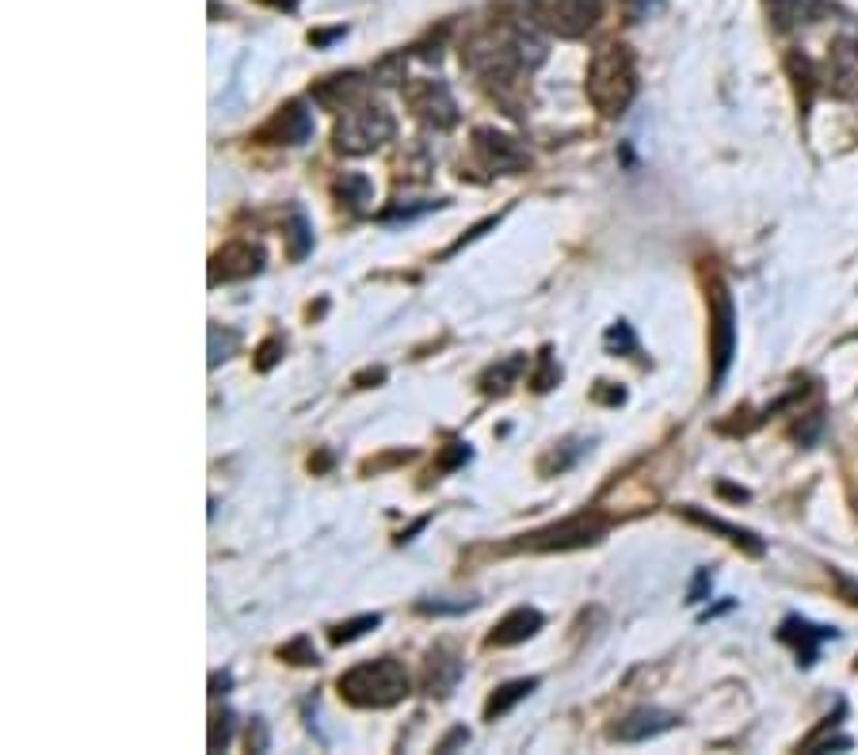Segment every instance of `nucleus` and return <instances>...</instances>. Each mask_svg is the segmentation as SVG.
Returning a JSON list of instances; mask_svg holds the SVG:
<instances>
[{"mask_svg":"<svg viewBox=\"0 0 858 755\" xmlns=\"http://www.w3.org/2000/svg\"><path fill=\"white\" fill-rule=\"evenodd\" d=\"M397 122L382 104H355L343 111V119L336 122V153L343 156H366L382 149L385 141H393Z\"/></svg>","mask_w":858,"mask_h":755,"instance_id":"3","label":"nucleus"},{"mask_svg":"<svg viewBox=\"0 0 858 755\" xmlns=\"http://www.w3.org/2000/svg\"><path fill=\"white\" fill-rule=\"evenodd\" d=\"M370 77H374L378 84H405V54H390V58H382Z\"/></svg>","mask_w":858,"mask_h":755,"instance_id":"29","label":"nucleus"},{"mask_svg":"<svg viewBox=\"0 0 858 755\" xmlns=\"http://www.w3.org/2000/svg\"><path fill=\"white\" fill-rule=\"evenodd\" d=\"M332 191L348 210H363L370 198H374V183H370V176H363V172H343L332 183Z\"/></svg>","mask_w":858,"mask_h":755,"instance_id":"19","label":"nucleus"},{"mask_svg":"<svg viewBox=\"0 0 858 755\" xmlns=\"http://www.w3.org/2000/svg\"><path fill=\"white\" fill-rule=\"evenodd\" d=\"M260 4L279 8V12H294V8H298V0H260Z\"/></svg>","mask_w":858,"mask_h":755,"instance_id":"41","label":"nucleus"},{"mask_svg":"<svg viewBox=\"0 0 858 755\" xmlns=\"http://www.w3.org/2000/svg\"><path fill=\"white\" fill-rule=\"evenodd\" d=\"M710 591V568H698V576L691 583V591H686V603H702Z\"/></svg>","mask_w":858,"mask_h":755,"instance_id":"35","label":"nucleus"},{"mask_svg":"<svg viewBox=\"0 0 858 755\" xmlns=\"http://www.w3.org/2000/svg\"><path fill=\"white\" fill-rule=\"evenodd\" d=\"M405 104L412 107V115H416L424 126H432V130H450V126L458 122V104H454V96L442 80L405 84Z\"/></svg>","mask_w":858,"mask_h":755,"instance_id":"7","label":"nucleus"},{"mask_svg":"<svg viewBox=\"0 0 858 755\" xmlns=\"http://www.w3.org/2000/svg\"><path fill=\"white\" fill-rule=\"evenodd\" d=\"M343 35V27H336V31H317V35H309V42L313 46H324V42H332V38H340Z\"/></svg>","mask_w":858,"mask_h":755,"instance_id":"40","label":"nucleus"},{"mask_svg":"<svg viewBox=\"0 0 858 755\" xmlns=\"http://www.w3.org/2000/svg\"><path fill=\"white\" fill-rule=\"evenodd\" d=\"M309 138H313V115L298 99L282 104L275 115L256 130V141H264V146H306Z\"/></svg>","mask_w":858,"mask_h":755,"instance_id":"8","label":"nucleus"},{"mask_svg":"<svg viewBox=\"0 0 858 755\" xmlns=\"http://www.w3.org/2000/svg\"><path fill=\"white\" fill-rule=\"evenodd\" d=\"M676 721H679V717L668 714V709H660V706H641V709H634L629 717H622L618 725H614L610 736L622 740V744H645V740L668 733Z\"/></svg>","mask_w":858,"mask_h":755,"instance_id":"12","label":"nucleus"},{"mask_svg":"<svg viewBox=\"0 0 858 755\" xmlns=\"http://www.w3.org/2000/svg\"><path fill=\"white\" fill-rule=\"evenodd\" d=\"M683 516L691 519V523H698V526H706V531L725 534L728 542L740 546L744 553H752V558H763V542H760V538H755L752 531H744V526H733V523H725V519H718V516H706V511H698V508H683Z\"/></svg>","mask_w":858,"mask_h":755,"instance_id":"16","label":"nucleus"},{"mask_svg":"<svg viewBox=\"0 0 858 755\" xmlns=\"http://www.w3.org/2000/svg\"><path fill=\"white\" fill-rule=\"evenodd\" d=\"M531 691H538V679H534V675H531V679H511V683H504V687L492 691V698L484 702V721H496V717L511 714V709L519 706Z\"/></svg>","mask_w":858,"mask_h":755,"instance_id":"18","label":"nucleus"},{"mask_svg":"<svg viewBox=\"0 0 858 755\" xmlns=\"http://www.w3.org/2000/svg\"><path fill=\"white\" fill-rule=\"evenodd\" d=\"M584 450H588V447H584V443H561V447H553L550 454H546V458H542L538 462V474L542 477H553V474H565V469L572 466V462H576L580 458V454Z\"/></svg>","mask_w":858,"mask_h":755,"instance_id":"22","label":"nucleus"},{"mask_svg":"<svg viewBox=\"0 0 858 755\" xmlns=\"http://www.w3.org/2000/svg\"><path fill=\"white\" fill-rule=\"evenodd\" d=\"M599 12H603V0H546L542 16H546L553 31L576 38L599 20Z\"/></svg>","mask_w":858,"mask_h":755,"instance_id":"11","label":"nucleus"},{"mask_svg":"<svg viewBox=\"0 0 858 755\" xmlns=\"http://www.w3.org/2000/svg\"><path fill=\"white\" fill-rule=\"evenodd\" d=\"M378 625H382V615H378V610H374V615H359V618H351V622L332 625V630H328V641H332V645H351V641H359L363 633L378 630Z\"/></svg>","mask_w":858,"mask_h":755,"instance_id":"21","label":"nucleus"},{"mask_svg":"<svg viewBox=\"0 0 858 755\" xmlns=\"http://www.w3.org/2000/svg\"><path fill=\"white\" fill-rule=\"evenodd\" d=\"M462 672H466V660L458 657V649H454V645H435L432 652H427V660H424L420 687L432 694V698H447V694L458 687Z\"/></svg>","mask_w":858,"mask_h":755,"instance_id":"10","label":"nucleus"},{"mask_svg":"<svg viewBox=\"0 0 858 755\" xmlns=\"http://www.w3.org/2000/svg\"><path fill=\"white\" fill-rule=\"evenodd\" d=\"M248 748H252V751H267V748H271V736H267L264 717H252V725H248Z\"/></svg>","mask_w":858,"mask_h":755,"instance_id":"32","label":"nucleus"},{"mask_svg":"<svg viewBox=\"0 0 858 755\" xmlns=\"http://www.w3.org/2000/svg\"><path fill=\"white\" fill-rule=\"evenodd\" d=\"M595 401L599 405H622L626 401V390H618V386H610V382H599V386H595Z\"/></svg>","mask_w":858,"mask_h":755,"instance_id":"34","label":"nucleus"},{"mask_svg":"<svg viewBox=\"0 0 858 755\" xmlns=\"http://www.w3.org/2000/svg\"><path fill=\"white\" fill-rule=\"evenodd\" d=\"M233 709H214V717H210V736H206V744L210 751H222L229 740H233Z\"/></svg>","mask_w":858,"mask_h":755,"instance_id":"24","label":"nucleus"},{"mask_svg":"<svg viewBox=\"0 0 858 755\" xmlns=\"http://www.w3.org/2000/svg\"><path fill=\"white\" fill-rule=\"evenodd\" d=\"M610 531V516L603 511H580V516H568L553 526H542V531L519 538L511 549H531V553H565V549H584L599 542Z\"/></svg>","mask_w":858,"mask_h":755,"instance_id":"4","label":"nucleus"},{"mask_svg":"<svg viewBox=\"0 0 858 755\" xmlns=\"http://www.w3.org/2000/svg\"><path fill=\"white\" fill-rule=\"evenodd\" d=\"M474 607V600H462V603H416L420 615H462V610Z\"/></svg>","mask_w":858,"mask_h":755,"instance_id":"31","label":"nucleus"},{"mask_svg":"<svg viewBox=\"0 0 858 755\" xmlns=\"http://www.w3.org/2000/svg\"><path fill=\"white\" fill-rule=\"evenodd\" d=\"M256 272H264V248L252 245V240H229V245L214 252V260H210V287L248 279Z\"/></svg>","mask_w":858,"mask_h":755,"instance_id":"9","label":"nucleus"},{"mask_svg":"<svg viewBox=\"0 0 858 755\" xmlns=\"http://www.w3.org/2000/svg\"><path fill=\"white\" fill-rule=\"evenodd\" d=\"M832 576H836V583L843 588V595H847V603H858V583H854V580H847L843 573H832Z\"/></svg>","mask_w":858,"mask_h":755,"instance_id":"38","label":"nucleus"},{"mask_svg":"<svg viewBox=\"0 0 858 755\" xmlns=\"http://www.w3.org/2000/svg\"><path fill=\"white\" fill-rule=\"evenodd\" d=\"M706 302H710V359H713L710 382H713V390H718L728 374V366H733V355H736V306L721 279H710Z\"/></svg>","mask_w":858,"mask_h":755,"instance_id":"5","label":"nucleus"},{"mask_svg":"<svg viewBox=\"0 0 858 755\" xmlns=\"http://www.w3.org/2000/svg\"><path fill=\"white\" fill-rule=\"evenodd\" d=\"M237 344H240V336L233 329H218V324H214V329H210V366L225 363L229 355L237 351Z\"/></svg>","mask_w":858,"mask_h":755,"instance_id":"25","label":"nucleus"},{"mask_svg":"<svg viewBox=\"0 0 858 755\" xmlns=\"http://www.w3.org/2000/svg\"><path fill=\"white\" fill-rule=\"evenodd\" d=\"M542 625H546L542 610H534V607H515V610H508V615L492 625V633L484 637V645H489V649L523 645V641H531V637L542 630Z\"/></svg>","mask_w":858,"mask_h":755,"instance_id":"13","label":"nucleus"},{"mask_svg":"<svg viewBox=\"0 0 858 755\" xmlns=\"http://www.w3.org/2000/svg\"><path fill=\"white\" fill-rule=\"evenodd\" d=\"M279 657H282V660H290V664H298V667L321 664V657H317V649H313V641H309V637H294V641H286V645L279 649Z\"/></svg>","mask_w":858,"mask_h":755,"instance_id":"26","label":"nucleus"},{"mask_svg":"<svg viewBox=\"0 0 858 755\" xmlns=\"http://www.w3.org/2000/svg\"><path fill=\"white\" fill-rule=\"evenodd\" d=\"M557 382H561V366H557V359H553V348H542L538 370L531 374V390H534V393H550Z\"/></svg>","mask_w":858,"mask_h":755,"instance_id":"23","label":"nucleus"},{"mask_svg":"<svg viewBox=\"0 0 858 755\" xmlns=\"http://www.w3.org/2000/svg\"><path fill=\"white\" fill-rule=\"evenodd\" d=\"M523 370H526V355H508V359L492 363V366L477 378V390H481L484 397H504V393L515 386V382L523 378Z\"/></svg>","mask_w":858,"mask_h":755,"instance_id":"17","label":"nucleus"},{"mask_svg":"<svg viewBox=\"0 0 858 755\" xmlns=\"http://www.w3.org/2000/svg\"><path fill=\"white\" fill-rule=\"evenodd\" d=\"M721 492H725V496H733V500H748V492H744V489H733V484H721Z\"/></svg>","mask_w":858,"mask_h":755,"instance_id":"42","label":"nucleus"},{"mask_svg":"<svg viewBox=\"0 0 858 755\" xmlns=\"http://www.w3.org/2000/svg\"><path fill=\"white\" fill-rule=\"evenodd\" d=\"M454 744H469V733H466V729H454V733H450V736L439 744V751H450Z\"/></svg>","mask_w":858,"mask_h":755,"instance_id":"39","label":"nucleus"},{"mask_svg":"<svg viewBox=\"0 0 858 755\" xmlns=\"http://www.w3.org/2000/svg\"><path fill=\"white\" fill-rule=\"evenodd\" d=\"M328 466H332V458H328V454H321V458H309V469H328Z\"/></svg>","mask_w":858,"mask_h":755,"instance_id":"43","label":"nucleus"},{"mask_svg":"<svg viewBox=\"0 0 858 755\" xmlns=\"http://www.w3.org/2000/svg\"><path fill=\"white\" fill-rule=\"evenodd\" d=\"M637 92V69H634V54L626 46H603L595 50V58L588 65V99L595 104L599 115H622V111L634 104Z\"/></svg>","mask_w":858,"mask_h":755,"instance_id":"2","label":"nucleus"},{"mask_svg":"<svg viewBox=\"0 0 858 755\" xmlns=\"http://www.w3.org/2000/svg\"><path fill=\"white\" fill-rule=\"evenodd\" d=\"M229 687H233V675H229V672H214V675H210V694H214V698L225 694Z\"/></svg>","mask_w":858,"mask_h":755,"instance_id":"37","label":"nucleus"},{"mask_svg":"<svg viewBox=\"0 0 858 755\" xmlns=\"http://www.w3.org/2000/svg\"><path fill=\"white\" fill-rule=\"evenodd\" d=\"M370 382H385V366H374V370H363V374H355V386L359 390H370Z\"/></svg>","mask_w":858,"mask_h":755,"instance_id":"36","label":"nucleus"},{"mask_svg":"<svg viewBox=\"0 0 858 755\" xmlns=\"http://www.w3.org/2000/svg\"><path fill=\"white\" fill-rule=\"evenodd\" d=\"M363 92H366V80L363 73H336V77H324L313 84V104H321L324 111H348L355 104H363Z\"/></svg>","mask_w":858,"mask_h":755,"instance_id":"14","label":"nucleus"},{"mask_svg":"<svg viewBox=\"0 0 858 755\" xmlns=\"http://www.w3.org/2000/svg\"><path fill=\"white\" fill-rule=\"evenodd\" d=\"M603 344H607L610 355H634L637 351V336H634V329H629L626 321H618V324H610V332L603 336Z\"/></svg>","mask_w":858,"mask_h":755,"instance_id":"27","label":"nucleus"},{"mask_svg":"<svg viewBox=\"0 0 858 755\" xmlns=\"http://www.w3.org/2000/svg\"><path fill=\"white\" fill-rule=\"evenodd\" d=\"M778 637L790 641V645L797 649V660L809 667L812 660H817V649L824 645V641H836V630H828V625H812V622H805V618L790 615V618L782 622Z\"/></svg>","mask_w":858,"mask_h":755,"instance_id":"15","label":"nucleus"},{"mask_svg":"<svg viewBox=\"0 0 858 755\" xmlns=\"http://www.w3.org/2000/svg\"><path fill=\"white\" fill-rule=\"evenodd\" d=\"M340 694L359 709H390L412 694V675L405 664L393 657H378L366 664H355L351 672L340 675Z\"/></svg>","mask_w":858,"mask_h":755,"instance_id":"1","label":"nucleus"},{"mask_svg":"<svg viewBox=\"0 0 858 755\" xmlns=\"http://www.w3.org/2000/svg\"><path fill=\"white\" fill-rule=\"evenodd\" d=\"M474 156L481 161L484 172L496 176H515L531 168V153L523 141H515L511 134L496 130V126H477L474 130Z\"/></svg>","mask_w":858,"mask_h":755,"instance_id":"6","label":"nucleus"},{"mask_svg":"<svg viewBox=\"0 0 858 755\" xmlns=\"http://www.w3.org/2000/svg\"><path fill=\"white\" fill-rule=\"evenodd\" d=\"M282 351H286V340H282V336H267L264 344L256 348V363H252V366L260 370V374H267V370L282 359Z\"/></svg>","mask_w":858,"mask_h":755,"instance_id":"28","label":"nucleus"},{"mask_svg":"<svg viewBox=\"0 0 858 755\" xmlns=\"http://www.w3.org/2000/svg\"><path fill=\"white\" fill-rule=\"evenodd\" d=\"M469 458H474V450H469L466 443H450L447 450L439 454V462H435V474H454V469H462Z\"/></svg>","mask_w":858,"mask_h":755,"instance_id":"30","label":"nucleus"},{"mask_svg":"<svg viewBox=\"0 0 858 755\" xmlns=\"http://www.w3.org/2000/svg\"><path fill=\"white\" fill-rule=\"evenodd\" d=\"M820 424H824L820 412H809L805 424H794V439H801V443H812V435L820 432Z\"/></svg>","mask_w":858,"mask_h":755,"instance_id":"33","label":"nucleus"},{"mask_svg":"<svg viewBox=\"0 0 858 755\" xmlns=\"http://www.w3.org/2000/svg\"><path fill=\"white\" fill-rule=\"evenodd\" d=\"M286 256L290 260H306V256L313 252V225L302 210H290V222H286Z\"/></svg>","mask_w":858,"mask_h":755,"instance_id":"20","label":"nucleus"}]
</instances>
